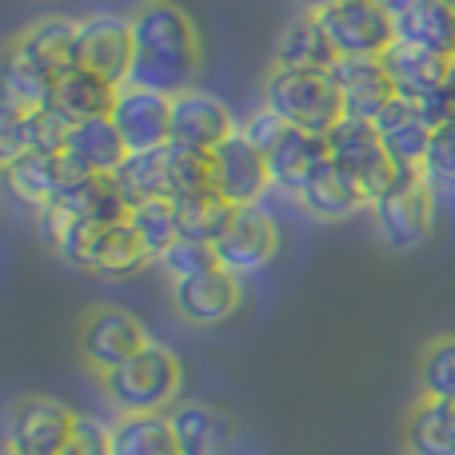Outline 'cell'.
<instances>
[{
  "mask_svg": "<svg viewBox=\"0 0 455 455\" xmlns=\"http://www.w3.org/2000/svg\"><path fill=\"white\" fill-rule=\"evenodd\" d=\"M132 24V76L128 84L180 96L200 72L196 20L176 0H140L128 12Z\"/></svg>",
  "mask_w": 455,
  "mask_h": 455,
  "instance_id": "obj_1",
  "label": "cell"
},
{
  "mask_svg": "<svg viewBox=\"0 0 455 455\" xmlns=\"http://www.w3.org/2000/svg\"><path fill=\"white\" fill-rule=\"evenodd\" d=\"M264 108H272L288 128L328 136L347 116L336 76L323 68H272L264 72Z\"/></svg>",
  "mask_w": 455,
  "mask_h": 455,
  "instance_id": "obj_2",
  "label": "cell"
},
{
  "mask_svg": "<svg viewBox=\"0 0 455 455\" xmlns=\"http://www.w3.org/2000/svg\"><path fill=\"white\" fill-rule=\"evenodd\" d=\"M100 387L112 408H120V416H152V411H168L176 403L184 387V368L168 347L152 344L128 363L104 371Z\"/></svg>",
  "mask_w": 455,
  "mask_h": 455,
  "instance_id": "obj_3",
  "label": "cell"
},
{
  "mask_svg": "<svg viewBox=\"0 0 455 455\" xmlns=\"http://www.w3.org/2000/svg\"><path fill=\"white\" fill-rule=\"evenodd\" d=\"M435 196L440 192L424 180L419 172H408L403 168L400 180L368 208L376 216V228L395 251H408V248H419V243L432 235L435 228Z\"/></svg>",
  "mask_w": 455,
  "mask_h": 455,
  "instance_id": "obj_4",
  "label": "cell"
},
{
  "mask_svg": "<svg viewBox=\"0 0 455 455\" xmlns=\"http://www.w3.org/2000/svg\"><path fill=\"white\" fill-rule=\"evenodd\" d=\"M328 156H331V164H339L344 172H352L355 180L363 184V192H368L371 204H376V200L384 196L403 172V168L387 156L376 124H371V120H360V116H344L336 128H331L328 132Z\"/></svg>",
  "mask_w": 455,
  "mask_h": 455,
  "instance_id": "obj_5",
  "label": "cell"
},
{
  "mask_svg": "<svg viewBox=\"0 0 455 455\" xmlns=\"http://www.w3.org/2000/svg\"><path fill=\"white\" fill-rule=\"evenodd\" d=\"M76 347L88 368H92L96 376H104V371L128 363L132 355H140L144 347H152V339H148V328H144L128 307L96 304L92 312L80 320Z\"/></svg>",
  "mask_w": 455,
  "mask_h": 455,
  "instance_id": "obj_6",
  "label": "cell"
},
{
  "mask_svg": "<svg viewBox=\"0 0 455 455\" xmlns=\"http://www.w3.org/2000/svg\"><path fill=\"white\" fill-rule=\"evenodd\" d=\"M76 411L64 408L52 395H20L8 411V451H28V455H64L76 427Z\"/></svg>",
  "mask_w": 455,
  "mask_h": 455,
  "instance_id": "obj_7",
  "label": "cell"
},
{
  "mask_svg": "<svg viewBox=\"0 0 455 455\" xmlns=\"http://www.w3.org/2000/svg\"><path fill=\"white\" fill-rule=\"evenodd\" d=\"M328 32L336 56H384L395 44V16L376 0H344V4L315 12Z\"/></svg>",
  "mask_w": 455,
  "mask_h": 455,
  "instance_id": "obj_8",
  "label": "cell"
},
{
  "mask_svg": "<svg viewBox=\"0 0 455 455\" xmlns=\"http://www.w3.org/2000/svg\"><path fill=\"white\" fill-rule=\"evenodd\" d=\"M76 68L96 72L112 84H128V76H132V24H128V16L96 12L76 20Z\"/></svg>",
  "mask_w": 455,
  "mask_h": 455,
  "instance_id": "obj_9",
  "label": "cell"
},
{
  "mask_svg": "<svg viewBox=\"0 0 455 455\" xmlns=\"http://www.w3.org/2000/svg\"><path fill=\"white\" fill-rule=\"evenodd\" d=\"M112 124L124 136L128 156L168 148L172 144V96L124 84L116 96V108H112Z\"/></svg>",
  "mask_w": 455,
  "mask_h": 455,
  "instance_id": "obj_10",
  "label": "cell"
},
{
  "mask_svg": "<svg viewBox=\"0 0 455 455\" xmlns=\"http://www.w3.org/2000/svg\"><path fill=\"white\" fill-rule=\"evenodd\" d=\"M235 132H240V124H235L232 108H228L220 96L200 92V88L172 96V144L176 148L212 156Z\"/></svg>",
  "mask_w": 455,
  "mask_h": 455,
  "instance_id": "obj_11",
  "label": "cell"
},
{
  "mask_svg": "<svg viewBox=\"0 0 455 455\" xmlns=\"http://www.w3.org/2000/svg\"><path fill=\"white\" fill-rule=\"evenodd\" d=\"M208 160H212V188L224 200H232L235 208H256L264 200V192L275 188L267 156L240 132L232 140H224Z\"/></svg>",
  "mask_w": 455,
  "mask_h": 455,
  "instance_id": "obj_12",
  "label": "cell"
},
{
  "mask_svg": "<svg viewBox=\"0 0 455 455\" xmlns=\"http://www.w3.org/2000/svg\"><path fill=\"white\" fill-rule=\"evenodd\" d=\"M0 168H4L8 192H12L24 208H32V212L48 208L52 200H60L68 188H76L80 180H88V176L80 172L64 152L60 156H36V152H28V156L4 160Z\"/></svg>",
  "mask_w": 455,
  "mask_h": 455,
  "instance_id": "obj_13",
  "label": "cell"
},
{
  "mask_svg": "<svg viewBox=\"0 0 455 455\" xmlns=\"http://www.w3.org/2000/svg\"><path fill=\"white\" fill-rule=\"evenodd\" d=\"M280 251V224L264 212V208H240L232 228L216 240V256L220 267H228L232 275H251L259 267H267Z\"/></svg>",
  "mask_w": 455,
  "mask_h": 455,
  "instance_id": "obj_14",
  "label": "cell"
},
{
  "mask_svg": "<svg viewBox=\"0 0 455 455\" xmlns=\"http://www.w3.org/2000/svg\"><path fill=\"white\" fill-rule=\"evenodd\" d=\"M240 299H243L240 275H232L228 267L172 283V307L192 328H216V323H224L240 307Z\"/></svg>",
  "mask_w": 455,
  "mask_h": 455,
  "instance_id": "obj_15",
  "label": "cell"
},
{
  "mask_svg": "<svg viewBox=\"0 0 455 455\" xmlns=\"http://www.w3.org/2000/svg\"><path fill=\"white\" fill-rule=\"evenodd\" d=\"M371 124H376L387 156L400 168H408V172H419V164H424V156H427V144H432V136H435V124L427 120L424 104L395 96Z\"/></svg>",
  "mask_w": 455,
  "mask_h": 455,
  "instance_id": "obj_16",
  "label": "cell"
},
{
  "mask_svg": "<svg viewBox=\"0 0 455 455\" xmlns=\"http://www.w3.org/2000/svg\"><path fill=\"white\" fill-rule=\"evenodd\" d=\"M68 120L56 108L40 112H0V164L16 156H60L68 140Z\"/></svg>",
  "mask_w": 455,
  "mask_h": 455,
  "instance_id": "obj_17",
  "label": "cell"
},
{
  "mask_svg": "<svg viewBox=\"0 0 455 455\" xmlns=\"http://www.w3.org/2000/svg\"><path fill=\"white\" fill-rule=\"evenodd\" d=\"M379 60H384L387 76H392L395 96H403V100H427L440 84H448V76L455 72V56L408 44V40H395Z\"/></svg>",
  "mask_w": 455,
  "mask_h": 455,
  "instance_id": "obj_18",
  "label": "cell"
},
{
  "mask_svg": "<svg viewBox=\"0 0 455 455\" xmlns=\"http://www.w3.org/2000/svg\"><path fill=\"white\" fill-rule=\"evenodd\" d=\"M331 76H336L339 92H344L347 116L376 120L395 100V84L379 56H339Z\"/></svg>",
  "mask_w": 455,
  "mask_h": 455,
  "instance_id": "obj_19",
  "label": "cell"
},
{
  "mask_svg": "<svg viewBox=\"0 0 455 455\" xmlns=\"http://www.w3.org/2000/svg\"><path fill=\"white\" fill-rule=\"evenodd\" d=\"M8 52L44 68L48 76H60V72L76 68V20H68V16L32 20L28 28L8 40Z\"/></svg>",
  "mask_w": 455,
  "mask_h": 455,
  "instance_id": "obj_20",
  "label": "cell"
},
{
  "mask_svg": "<svg viewBox=\"0 0 455 455\" xmlns=\"http://www.w3.org/2000/svg\"><path fill=\"white\" fill-rule=\"evenodd\" d=\"M299 208H304L312 220H323V224H336V220H347V216L363 212V208H371L368 192H363V184L355 180L352 172H344L339 164H323L320 172L312 176V180L304 184V188L296 192Z\"/></svg>",
  "mask_w": 455,
  "mask_h": 455,
  "instance_id": "obj_21",
  "label": "cell"
},
{
  "mask_svg": "<svg viewBox=\"0 0 455 455\" xmlns=\"http://www.w3.org/2000/svg\"><path fill=\"white\" fill-rule=\"evenodd\" d=\"M64 156L84 176H116L120 164L128 160V144L116 132L112 116H96V120H80V124L68 128Z\"/></svg>",
  "mask_w": 455,
  "mask_h": 455,
  "instance_id": "obj_22",
  "label": "cell"
},
{
  "mask_svg": "<svg viewBox=\"0 0 455 455\" xmlns=\"http://www.w3.org/2000/svg\"><path fill=\"white\" fill-rule=\"evenodd\" d=\"M328 136H312L299 132V128H288V132L275 140V148L267 152V168H272V184L296 196L323 164H328Z\"/></svg>",
  "mask_w": 455,
  "mask_h": 455,
  "instance_id": "obj_23",
  "label": "cell"
},
{
  "mask_svg": "<svg viewBox=\"0 0 455 455\" xmlns=\"http://www.w3.org/2000/svg\"><path fill=\"white\" fill-rule=\"evenodd\" d=\"M120 88L124 84H112V80L96 76V72L68 68V72H60L56 84H52V108L60 112L68 124L96 120V116H112Z\"/></svg>",
  "mask_w": 455,
  "mask_h": 455,
  "instance_id": "obj_24",
  "label": "cell"
},
{
  "mask_svg": "<svg viewBox=\"0 0 455 455\" xmlns=\"http://www.w3.org/2000/svg\"><path fill=\"white\" fill-rule=\"evenodd\" d=\"M64 212V220L72 224H92V228H108V224H124L128 220V200L120 192L116 176H88L76 188H68L60 200H52Z\"/></svg>",
  "mask_w": 455,
  "mask_h": 455,
  "instance_id": "obj_25",
  "label": "cell"
},
{
  "mask_svg": "<svg viewBox=\"0 0 455 455\" xmlns=\"http://www.w3.org/2000/svg\"><path fill=\"white\" fill-rule=\"evenodd\" d=\"M168 419H172L180 455H224L228 443H232V419L216 403H204V400L176 403L168 411Z\"/></svg>",
  "mask_w": 455,
  "mask_h": 455,
  "instance_id": "obj_26",
  "label": "cell"
},
{
  "mask_svg": "<svg viewBox=\"0 0 455 455\" xmlns=\"http://www.w3.org/2000/svg\"><path fill=\"white\" fill-rule=\"evenodd\" d=\"M336 60L339 56H336V48H331L328 32H323L320 16L304 12L280 32L272 64H280V68H323V72H331Z\"/></svg>",
  "mask_w": 455,
  "mask_h": 455,
  "instance_id": "obj_27",
  "label": "cell"
},
{
  "mask_svg": "<svg viewBox=\"0 0 455 455\" xmlns=\"http://www.w3.org/2000/svg\"><path fill=\"white\" fill-rule=\"evenodd\" d=\"M408 455H455V400H424L403 419Z\"/></svg>",
  "mask_w": 455,
  "mask_h": 455,
  "instance_id": "obj_28",
  "label": "cell"
},
{
  "mask_svg": "<svg viewBox=\"0 0 455 455\" xmlns=\"http://www.w3.org/2000/svg\"><path fill=\"white\" fill-rule=\"evenodd\" d=\"M395 36L408 44L455 56V4L451 0H419L403 16H395Z\"/></svg>",
  "mask_w": 455,
  "mask_h": 455,
  "instance_id": "obj_29",
  "label": "cell"
},
{
  "mask_svg": "<svg viewBox=\"0 0 455 455\" xmlns=\"http://www.w3.org/2000/svg\"><path fill=\"white\" fill-rule=\"evenodd\" d=\"M116 184L124 192L128 208L144 204V200H172V144L156 152H140L128 156L116 172Z\"/></svg>",
  "mask_w": 455,
  "mask_h": 455,
  "instance_id": "obj_30",
  "label": "cell"
},
{
  "mask_svg": "<svg viewBox=\"0 0 455 455\" xmlns=\"http://www.w3.org/2000/svg\"><path fill=\"white\" fill-rule=\"evenodd\" d=\"M240 208L232 200H224L216 188H200L188 196L176 200V220H180V235L184 240H200V243H216L220 235L232 228Z\"/></svg>",
  "mask_w": 455,
  "mask_h": 455,
  "instance_id": "obj_31",
  "label": "cell"
},
{
  "mask_svg": "<svg viewBox=\"0 0 455 455\" xmlns=\"http://www.w3.org/2000/svg\"><path fill=\"white\" fill-rule=\"evenodd\" d=\"M112 455H180L168 411L120 416L112 424Z\"/></svg>",
  "mask_w": 455,
  "mask_h": 455,
  "instance_id": "obj_32",
  "label": "cell"
},
{
  "mask_svg": "<svg viewBox=\"0 0 455 455\" xmlns=\"http://www.w3.org/2000/svg\"><path fill=\"white\" fill-rule=\"evenodd\" d=\"M52 84H56V76H48L44 68H36V64H28V60L8 52L4 56V100H0V112L52 108Z\"/></svg>",
  "mask_w": 455,
  "mask_h": 455,
  "instance_id": "obj_33",
  "label": "cell"
},
{
  "mask_svg": "<svg viewBox=\"0 0 455 455\" xmlns=\"http://www.w3.org/2000/svg\"><path fill=\"white\" fill-rule=\"evenodd\" d=\"M128 224L136 228L140 243L148 248V256L160 264L168 248L180 240V220H176V200H144V204H132L128 212Z\"/></svg>",
  "mask_w": 455,
  "mask_h": 455,
  "instance_id": "obj_34",
  "label": "cell"
},
{
  "mask_svg": "<svg viewBox=\"0 0 455 455\" xmlns=\"http://www.w3.org/2000/svg\"><path fill=\"white\" fill-rule=\"evenodd\" d=\"M419 395L455 400V336H435L419 355Z\"/></svg>",
  "mask_w": 455,
  "mask_h": 455,
  "instance_id": "obj_35",
  "label": "cell"
},
{
  "mask_svg": "<svg viewBox=\"0 0 455 455\" xmlns=\"http://www.w3.org/2000/svg\"><path fill=\"white\" fill-rule=\"evenodd\" d=\"M160 267L172 283L180 280H192V275H204V272H216L220 267V256H216V243H200V240H176L172 248L160 256Z\"/></svg>",
  "mask_w": 455,
  "mask_h": 455,
  "instance_id": "obj_36",
  "label": "cell"
},
{
  "mask_svg": "<svg viewBox=\"0 0 455 455\" xmlns=\"http://www.w3.org/2000/svg\"><path fill=\"white\" fill-rule=\"evenodd\" d=\"M419 176L435 192H455V124L435 128L432 144H427V156L419 164Z\"/></svg>",
  "mask_w": 455,
  "mask_h": 455,
  "instance_id": "obj_37",
  "label": "cell"
},
{
  "mask_svg": "<svg viewBox=\"0 0 455 455\" xmlns=\"http://www.w3.org/2000/svg\"><path fill=\"white\" fill-rule=\"evenodd\" d=\"M64 455H112V427L80 416L76 427H72V440H68V448H64Z\"/></svg>",
  "mask_w": 455,
  "mask_h": 455,
  "instance_id": "obj_38",
  "label": "cell"
},
{
  "mask_svg": "<svg viewBox=\"0 0 455 455\" xmlns=\"http://www.w3.org/2000/svg\"><path fill=\"white\" fill-rule=\"evenodd\" d=\"M283 132H288V124H283V120L275 116L272 108H259V112H251V116L240 124V136H248V140L256 144V148L264 152V156L275 148V140H280Z\"/></svg>",
  "mask_w": 455,
  "mask_h": 455,
  "instance_id": "obj_39",
  "label": "cell"
},
{
  "mask_svg": "<svg viewBox=\"0 0 455 455\" xmlns=\"http://www.w3.org/2000/svg\"><path fill=\"white\" fill-rule=\"evenodd\" d=\"M424 104V112H427V120H432L435 128H443V124H455V72L448 76V84H440L427 100H419Z\"/></svg>",
  "mask_w": 455,
  "mask_h": 455,
  "instance_id": "obj_40",
  "label": "cell"
},
{
  "mask_svg": "<svg viewBox=\"0 0 455 455\" xmlns=\"http://www.w3.org/2000/svg\"><path fill=\"white\" fill-rule=\"evenodd\" d=\"M379 8H384V12H392V16H403L408 12V8H416L419 0H376Z\"/></svg>",
  "mask_w": 455,
  "mask_h": 455,
  "instance_id": "obj_41",
  "label": "cell"
},
{
  "mask_svg": "<svg viewBox=\"0 0 455 455\" xmlns=\"http://www.w3.org/2000/svg\"><path fill=\"white\" fill-rule=\"evenodd\" d=\"M299 4H304V12H328V8L344 4V0H299Z\"/></svg>",
  "mask_w": 455,
  "mask_h": 455,
  "instance_id": "obj_42",
  "label": "cell"
},
{
  "mask_svg": "<svg viewBox=\"0 0 455 455\" xmlns=\"http://www.w3.org/2000/svg\"><path fill=\"white\" fill-rule=\"evenodd\" d=\"M4 455H28V451H8V448H4Z\"/></svg>",
  "mask_w": 455,
  "mask_h": 455,
  "instance_id": "obj_43",
  "label": "cell"
},
{
  "mask_svg": "<svg viewBox=\"0 0 455 455\" xmlns=\"http://www.w3.org/2000/svg\"><path fill=\"white\" fill-rule=\"evenodd\" d=\"M451 4H455V0H451Z\"/></svg>",
  "mask_w": 455,
  "mask_h": 455,
  "instance_id": "obj_44",
  "label": "cell"
}]
</instances>
